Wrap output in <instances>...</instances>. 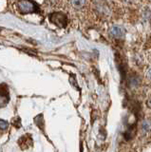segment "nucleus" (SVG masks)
Returning a JSON list of instances; mask_svg holds the SVG:
<instances>
[{
	"mask_svg": "<svg viewBox=\"0 0 151 152\" xmlns=\"http://www.w3.org/2000/svg\"><path fill=\"white\" fill-rule=\"evenodd\" d=\"M17 9L21 13H32L38 11V6L31 0H19L17 2Z\"/></svg>",
	"mask_w": 151,
	"mask_h": 152,
	"instance_id": "1",
	"label": "nucleus"
},
{
	"mask_svg": "<svg viewBox=\"0 0 151 152\" xmlns=\"http://www.w3.org/2000/svg\"><path fill=\"white\" fill-rule=\"evenodd\" d=\"M50 22L60 28H65L68 25V18L62 12H53L50 15Z\"/></svg>",
	"mask_w": 151,
	"mask_h": 152,
	"instance_id": "2",
	"label": "nucleus"
},
{
	"mask_svg": "<svg viewBox=\"0 0 151 152\" xmlns=\"http://www.w3.org/2000/svg\"><path fill=\"white\" fill-rule=\"evenodd\" d=\"M125 31L121 26H112L108 30V34L113 39H122L125 36Z\"/></svg>",
	"mask_w": 151,
	"mask_h": 152,
	"instance_id": "3",
	"label": "nucleus"
},
{
	"mask_svg": "<svg viewBox=\"0 0 151 152\" xmlns=\"http://www.w3.org/2000/svg\"><path fill=\"white\" fill-rule=\"evenodd\" d=\"M9 101V96L6 91H2L0 90V107H4Z\"/></svg>",
	"mask_w": 151,
	"mask_h": 152,
	"instance_id": "4",
	"label": "nucleus"
},
{
	"mask_svg": "<svg viewBox=\"0 0 151 152\" xmlns=\"http://www.w3.org/2000/svg\"><path fill=\"white\" fill-rule=\"evenodd\" d=\"M85 3H86V0H71V4L74 8L76 9H80L82 8Z\"/></svg>",
	"mask_w": 151,
	"mask_h": 152,
	"instance_id": "5",
	"label": "nucleus"
},
{
	"mask_svg": "<svg viewBox=\"0 0 151 152\" xmlns=\"http://www.w3.org/2000/svg\"><path fill=\"white\" fill-rule=\"evenodd\" d=\"M151 126V122L148 120H144L143 122V125H142V129H143L144 132H146Z\"/></svg>",
	"mask_w": 151,
	"mask_h": 152,
	"instance_id": "6",
	"label": "nucleus"
},
{
	"mask_svg": "<svg viewBox=\"0 0 151 152\" xmlns=\"http://www.w3.org/2000/svg\"><path fill=\"white\" fill-rule=\"evenodd\" d=\"M8 127V123L4 120H0V128H2V129H5V128Z\"/></svg>",
	"mask_w": 151,
	"mask_h": 152,
	"instance_id": "7",
	"label": "nucleus"
},
{
	"mask_svg": "<svg viewBox=\"0 0 151 152\" xmlns=\"http://www.w3.org/2000/svg\"><path fill=\"white\" fill-rule=\"evenodd\" d=\"M146 76H147V78L151 81V68L147 70V72H146Z\"/></svg>",
	"mask_w": 151,
	"mask_h": 152,
	"instance_id": "8",
	"label": "nucleus"
},
{
	"mask_svg": "<svg viewBox=\"0 0 151 152\" xmlns=\"http://www.w3.org/2000/svg\"><path fill=\"white\" fill-rule=\"evenodd\" d=\"M147 104H148V106L151 107V98H150V99L148 100V101H147Z\"/></svg>",
	"mask_w": 151,
	"mask_h": 152,
	"instance_id": "9",
	"label": "nucleus"
}]
</instances>
